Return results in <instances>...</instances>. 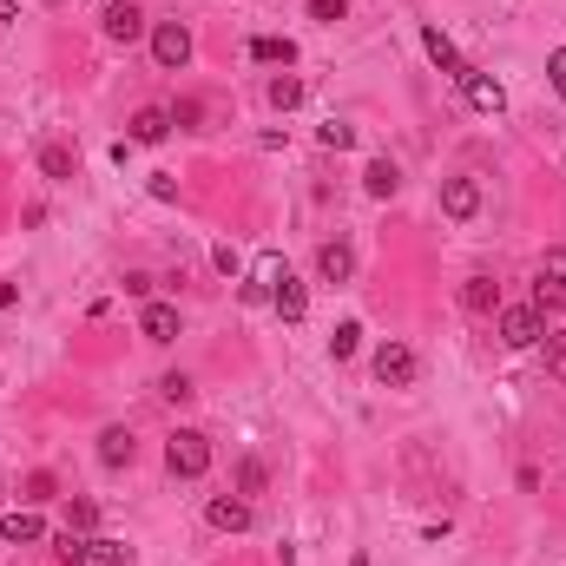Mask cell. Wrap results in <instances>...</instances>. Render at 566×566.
Here are the masks:
<instances>
[{
    "label": "cell",
    "mask_w": 566,
    "mask_h": 566,
    "mask_svg": "<svg viewBox=\"0 0 566 566\" xmlns=\"http://www.w3.org/2000/svg\"><path fill=\"white\" fill-rule=\"evenodd\" d=\"M86 547H93V566H132V547L126 540H112V534H93Z\"/></svg>",
    "instance_id": "22"
},
{
    "label": "cell",
    "mask_w": 566,
    "mask_h": 566,
    "mask_svg": "<svg viewBox=\"0 0 566 566\" xmlns=\"http://www.w3.org/2000/svg\"><path fill=\"white\" fill-rule=\"evenodd\" d=\"M547 376L566 382V330H547Z\"/></svg>",
    "instance_id": "28"
},
{
    "label": "cell",
    "mask_w": 566,
    "mask_h": 566,
    "mask_svg": "<svg viewBox=\"0 0 566 566\" xmlns=\"http://www.w3.org/2000/svg\"><path fill=\"white\" fill-rule=\"evenodd\" d=\"M441 211L455 224H468L474 211H481V185H474V178H441Z\"/></svg>",
    "instance_id": "9"
},
{
    "label": "cell",
    "mask_w": 566,
    "mask_h": 566,
    "mask_svg": "<svg viewBox=\"0 0 566 566\" xmlns=\"http://www.w3.org/2000/svg\"><path fill=\"white\" fill-rule=\"evenodd\" d=\"M198 119H205V106H198V99H178V106H172V126H198Z\"/></svg>",
    "instance_id": "33"
},
{
    "label": "cell",
    "mask_w": 566,
    "mask_h": 566,
    "mask_svg": "<svg viewBox=\"0 0 566 566\" xmlns=\"http://www.w3.org/2000/svg\"><path fill=\"white\" fill-rule=\"evenodd\" d=\"M53 553H60V566H93V547H86V534H73V527L53 540Z\"/></svg>",
    "instance_id": "23"
},
{
    "label": "cell",
    "mask_w": 566,
    "mask_h": 566,
    "mask_svg": "<svg viewBox=\"0 0 566 566\" xmlns=\"http://www.w3.org/2000/svg\"><path fill=\"white\" fill-rule=\"evenodd\" d=\"M264 481H270V468H264L257 455L237 461V494H244V501H251V494H264Z\"/></svg>",
    "instance_id": "24"
},
{
    "label": "cell",
    "mask_w": 566,
    "mask_h": 566,
    "mask_svg": "<svg viewBox=\"0 0 566 566\" xmlns=\"http://www.w3.org/2000/svg\"><path fill=\"white\" fill-rule=\"evenodd\" d=\"M53 488H60V481H53L47 468H33V474H27V501H53Z\"/></svg>",
    "instance_id": "31"
},
{
    "label": "cell",
    "mask_w": 566,
    "mask_h": 566,
    "mask_svg": "<svg viewBox=\"0 0 566 566\" xmlns=\"http://www.w3.org/2000/svg\"><path fill=\"white\" fill-rule=\"evenodd\" d=\"M66 527H73V534H93V527H99V501H86V494H79V501L66 507Z\"/></svg>",
    "instance_id": "27"
},
{
    "label": "cell",
    "mask_w": 566,
    "mask_h": 566,
    "mask_svg": "<svg viewBox=\"0 0 566 566\" xmlns=\"http://www.w3.org/2000/svg\"><path fill=\"white\" fill-rule=\"evenodd\" d=\"M316 139L330 145V152H349V145H356V126H336V119H330V126L316 132Z\"/></svg>",
    "instance_id": "29"
},
{
    "label": "cell",
    "mask_w": 566,
    "mask_h": 566,
    "mask_svg": "<svg viewBox=\"0 0 566 566\" xmlns=\"http://www.w3.org/2000/svg\"><path fill=\"white\" fill-rule=\"evenodd\" d=\"M211 264H218L224 277H237V251H231V244H218V251H211Z\"/></svg>",
    "instance_id": "35"
},
{
    "label": "cell",
    "mask_w": 566,
    "mask_h": 566,
    "mask_svg": "<svg viewBox=\"0 0 566 566\" xmlns=\"http://www.w3.org/2000/svg\"><path fill=\"white\" fill-rule=\"evenodd\" d=\"M165 132H172V106H139L126 119V139L132 145H165Z\"/></svg>",
    "instance_id": "8"
},
{
    "label": "cell",
    "mask_w": 566,
    "mask_h": 566,
    "mask_svg": "<svg viewBox=\"0 0 566 566\" xmlns=\"http://www.w3.org/2000/svg\"><path fill=\"white\" fill-rule=\"evenodd\" d=\"M422 47H428V60H435V66H441V73H448V79H461V73H468V60H461V53H455V40H448V33H441V27H422Z\"/></svg>",
    "instance_id": "16"
},
{
    "label": "cell",
    "mask_w": 566,
    "mask_h": 566,
    "mask_svg": "<svg viewBox=\"0 0 566 566\" xmlns=\"http://www.w3.org/2000/svg\"><path fill=\"white\" fill-rule=\"evenodd\" d=\"M534 310L540 316L566 310V277H560V270H540V277H534Z\"/></svg>",
    "instance_id": "20"
},
{
    "label": "cell",
    "mask_w": 566,
    "mask_h": 566,
    "mask_svg": "<svg viewBox=\"0 0 566 566\" xmlns=\"http://www.w3.org/2000/svg\"><path fill=\"white\" fill-rule=\"evenodd\" d=\"M132 461H139V435H132V428H106V435H99V468H132Z\"/></svg>",
    "instance_id": "10"
},
{
    "label": "cell",
    "mask_w": 566,
    "mask_h": 566,
    "mask_svg": "<svg viewBox=\"0 0 566 566\" xmlns=\"http://www.w3.org/2000/svg\"><path fill=\"white\" fill-rule=\"evenodd\" d=\"M251 60H264V66H297V40H290V33H257V40H251Z\"/></svg>",
    "instance_id": "18"
},
{
    "label": "cell",
    "mask_w": 566,
    "mask_h": 566,
    "mask_svg": "<svg viewBox=\"0 0 566 566\" xmlns=\"http://www.w3.org/2000/svg\"><path fill=\"white\" fill-rule=\"evenodd\" d=\"M270 106H277V112L303 106V79L297 73H277V79H270Z\"/></svg>",
    "instance_id": "25"
},
{
    "label": "cell",
    "mask_w": 566,
    "mask_h": 566,
    "mask_svg": "<svg viewBox=\"0 0 566 566\" xmlns=\"http://www.w3.org/2000/svg\"><path fill=\"white\" fill-rule=\"evenodd\" d=\"M0 540H14V547H33V540H47V520H40V514H20V507H14V514L0 520Z\"/></svg>",
    "instance_id": "19"
},
{
    "label": "cell",
    "mask_w": 566,
    "mask_h": 566,
    "mask_svg": "<svg viewBox=\"0 0 566 566\" xmlns=\"http://www.w3.org/2000/svg\"><path fill=\"white\" fill-rule=\"evenodd\" d=\"M547 79H553V93L566 99V47H560V53H553V60H547Z\"/></svg>",
    "instance_id": "34"
},
{
    "label": "cell",
    "mask_w": 566,
    "mask_h": 566,
    "mask_svg": "<svg viewBox=\"0 0 566 566\" xmlns=\"http://www.w3.org/2000/svg\"><path fill=\"white\" fill-rule=\"evenodd\" d=\"M0 20H7V27H14V20H20V7H14V0H0Z\"/></svg>",
    "instance_id": "36"
},
{
    "label": "cell",
    "mask_w": 566,
    "mask_h": 566,
    "mask_svg": "<svg viewBox=\"0 0 566 566\" xmlns=\"http://www.w3.org/2000/svg\"><path fill=\"white\" fill-rule=\"evenodd\" d=\"M270 310H277L283 323H303V316H310V290H303V283L290 277V270H283V283L270 290Z\"/></svg>",
    "instance_id": "12"
},
{
    "label": "cell",
    "mask_w": 566,
    "mask_h": 566,
    "mask_svg": "<svg viewBox=\"0 0 566 566\" xmlns=\"http://www.w3.org/2000/svg\"><path fill=\"white\" fill-rule=\"evenodd\" d=\"M277 283H283V257L264 251V257H257V270H251V283H244V303H270Z\"/></svg>",
    "instance_id": "14"
},
{
    "label": "cell",
    "mask_w": 566,
    "mask_h": 566,
    "mask_svg": "<svg viewBox=\"0 0 566 566\" xmlns=\"http://www.w3.org/2000/svg\"><path fill=\"white\" fill-rule=\"evenodd\" d=\"M343 14H349V0H310V20H323V27H336Z\"/></svg>",
    "instance_id": "32"
},
{
    "label": "cell",
    "mask_w": 566,
    "mask_h": 566,
    "mask_svg": "<svg viewBox=\"0 0 566 566\" xmlns=\"http://www.w3.org/2000/svg\"><path fill=\"white\" fill-rule=\"evenodd\" d=\"M455 86H461V99H468L474 112H488V119H494V112H507V93H501V79H488V73H474V66H468V73H461Z\"/></svg>",
    "instance_id": "7"
},
{
    "label": "cell",
    "mask_w": 566,
    "mask_h": 566,
    "mask_svg": "<svg viewBox=\"0 0 566 566\" xmlns=\"http://www.w3.org/2000/svg\"><path fill=\"white\" fill-rule=\"evenodd\" d=\"M152 60H158V73H185L191 66V27L185 20H158L152 27Z\"/></svg>",
    "instance_id": "2"
},
{
    "label": "cell",
    "mask_w": 566,
    "mask_h": 566,
    "mask_svg": "<svg viewBox=\"0 0 566 566\" xmlns=\"http://www.w3.org/2000/svg\"><path fill=\"white\" fill-rule=\"evenodd\" d=\"M158 395H165V402H191L198 389H191V376H178V369H172V376L158 382Z\"/></svg>",
    "instance_id": "30"
},
{
    "label": "cell",
    "mask_w": 566,
    "mask_h": 566,
    "mask_svg": "<svg viewBox=\"0 0 566 566\" xmlns=\"http://www.w3.org/2000/svg\"><path fill=\"white\" fill-rule=\"evenodd\" d=\"M205 520L218 527V534H251L257 507L244 501V494H211V501H205Z\"/></svg>",
    "instance_id": "6"
},
{
    "label": "cell",
    "mask_w": 566,
    "mask_h": 566,
    "mask_svg": "<svg viewBox=\"0 0 566 566\" xmlns=\"http://www.w3.org/2000/svg\"><path fill=\"white\" fill-rule=\"evenodd\" d=\"M369 369H376V382H382V389H409L422 362H415V349H409V343H382Z\"/></svg>",
    "instance_id": "5"
},
{
    "label": "cell",
    "mask_w": 566,
    "mask_h": 566,
    "mask_svg": "<svg viewBox=\"0 0 566 566\" xmlns=\"http://www.w3.org/2000/svg\"><path fill=\"white\" fill-rule=\"evenodd\" d=\"M362 191H369V198H395V191H402V172H395L389 158H369V172H362Z\"/></svg>",
    "instance_id": "21"
},
{
    "label": "cell",
    "mask_w": 566,
    "mask_h": 566,
    "mask_svg": "<svg viewBox=\"0 0 566 566\" xmlns=\"http://www.w3.org/2000/svg\"><path fill=\"white\" fill-rule=\"evenodd\" d=\"M165 468H172L178 481H198V474H211V435H198V428H178V435L165 441Z\"/></svg>",
    "instance_id": "1"
},
{
    "label": "cell",
    "mask_w": 566,
    "mask_h": 566,
    "mask_svg": "<svg viewBox=\"0 0 566 566\" xmlns=\"http://www.w3.org/2000/svg\"><path fill=\"white\" fill-rule=\"evenodd\" d=\"M461 310H468V316H494V310H501V283H494V277H468V283H461Z\"/></svg>",
    "instance_id": "15"
},
{
    "label": "cell",
    "mask_w": 566,
    "mask_h": 566,
    "mask_svg": "<svg viewBox=\"0 0 566 566\" xmlns=\"http://www.w3.org/2000/svg\"><path fill=\"white\" fill-rule=\"evenodd\" d=\"M501 343H507V349L547 343V316H540L534 303H507V310H501Z\"/></svg>",
    "instance_id": "3"
},
{
    "label": "cell",
    "mask_w": 566,
    "mask_h": 566,
    "mask_svg": "<svg viewBox=\"0 0 566 566\" xmlns=\"http://www.w3.org/2000/svg\"><path fill=\"white\" fill-rule=\"evenodd\" d=\"M139 336L145 343H178V310L172 303H145L139 310Z\"/></svg>",
    "instance_id": "13"
},
{
    "label": "cell",
    "mask_w": 566,
    "mask_h": 566,
    "mask_svg": "<svg viewBox=\"0 0 566 566\" xmlns=\"http://www.w3.org/2000/svg\"><path fill=\"white\" fill-rule=\"evenodd\" d=\"M99 27H106L112 47H132V40H145V33H152V27H145V7H139V0H112L106 14H99Z\"/></svg>",
    "instance_id": "4"
},
{
    "label": "cell",
    "mask_w": 566,
    "mask_h": 566,
    "mask_svg": "<svg viewBox=\"0 0 566 566\" xmlns=\"http://www.w3.org/2000/svg\"><path fill=\"white\" fill-rule=\"evenodd\" d=\"M362 349V323H336V336H330V356L336 362H349Z\"/></svg>",
    "instance_id": "26"
},
{
    "label": "cell",
    "mask_w": 566,
    "mask_h": 566,
    "mask_svg": "<svg viewBox=\"0 0 566 566\" xmlns=\"http://www.w3.org/2000/svg\"><path fill=\"white\" fill-rule=\"evenodd\" d=\"M349 270H356V251H349L343 237L316 251V277H323V283H349Z\"/></svg>",
    "instance_id": "17"
},
{
    "label": "cell",
    "mask_w": 566,
    "mask_h": 566,
    "mask_svg": "<svg viewBox=\"0 0 566 566\" xmlns=\"http://www.w3.org/2000/svg\"><path fill=\"white\" fill-rule=\"evenodd\" d=\"M40 172H47L53 185H73V178H79V152L66 139H47V145H40Z\"/></svg>",
    "instance_id": "11"
}]
</instances>
